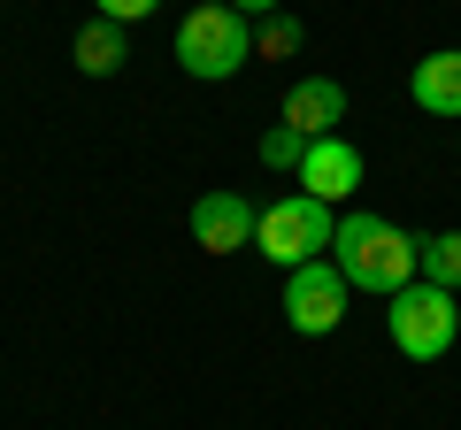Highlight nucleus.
<instances>
[{
	"label": "nucleus",
	"instance_id": "obj_7",
	"mask_svg": "<svg viewBox=\"0 0 461 430\" xmlns=\"http://www.w3.org/2000/svg\"><path fill=\"white\" fill-rule=\"evenodd\" d=\"M300 193L339 208L346 193H362V147H346L339 131L330 139H308V162H300Z\"/></svg>",
	"mask_w": 461,
	"mask_h": 430
},
{
	"label": "nucleus",
	"instance_id": "obj_14",
	"mask_svg": "<svg viewBox=\"0 0 461 430\" xmlns=\"http://www.w3.org/2000/svg\"><path fill=\"white\" fill-rule=\"evenodd\" d=\"M154 8H162V0H93V16H108V23H123V31H131V23H147Z\"/></svg>",
	"mask_w": 461,
	"mask_h": 430
},
{
	"label": "nucleus",
	"instance_id": "obj_4",
	"mask_svg": "<svg viewBox=\"0 0 461 430\" xmlns=\"http://www.w3.org/2000/svg\"><path fill=\"white\" fill-rule=\"evenodd\" d=\"M384 331H393V346L408 354V362H438L461 338V308H454V292H438V284L415 277L408 292L384 300Z\"/></svg>",
	"mask_w": 461,
	"mask_h": 430
},
{
	"label": "nucleus",
	"instance_id": "obj_10",
	"mask_svg": "<svg viewBox=\"0 0 461 430\" xmlns=\"http://www.w3.org/2000/svg\"><path fill=\"white\" fill-rule=\"evenodd\" d=\"M69 54H77V69H85V77H115V69L131 62V39H123V23L85 16V23H77V47H69Z\"/></svg>",
	"mask_w": 461,
	"mask_h": 430
},
{
	"label": "nucleus",
	"instance_id": "obj_2",
	"mask_svg": "<svg viewBox=\"0 0 461 430\" xmlns=\"http://www.w3.org/2000/svg\"><path fill=\"white\" fill-rule=\"evenodd\" d=\"M254 62V23L230 8V0H200L193 16L177 23V69L200 85H223Z\"/></svg>",
	"mask_w": 461,
	"mask_h": 430
},
{
	"label": "nucleus",
	"instance_id": "obj_15",
	"mask_svg": "<svg viewBox=\"0 0 461 430\" xmlns=\"http://www.w3.org/2000/svg\"><path fill=\"white\" fill-rule=\"evenodd\" d=\"M230 8H239V16H247V23H262V16H277L285 0H230Z\"/></svg>",
	"mask_w": 461,
	"mask_h": 430
},
{
	"label": "nucleus",
	"instance_id": "obj_13",
	"mask_svg": "<svg viewBox=\"0 0 461 430\" xmlns=\"http://www.w3.org/2000/svg\"><path fill=\"white\" fill-rule=\"evenodd\" d=\"M262 162H269V169H293V177H300V162H308V139H300L293 123H277V131H262Z\"/></svg>",
	"mask_w": 461,
	"mask_h": 430
},
{
	"label": "nucleus",
	"instance_id": "obj_6",
	"mask_svg": "<svg viewBox=\"0 0 461 430\" xmlns=\"http://www.w3.org/2000/svg\"><path fill=\"white\" fill-rule=\"evenodd\" d=\"M254 200L247 193H200L193 200V238H200V254H247L254 246Z\"/></svg>",
	"mask_w": 461,
	"mask_h": 430
},
{
	"label": "nucleus",
	"instance_id": "obj_5",
	"mask_svg": "<svg viewBox=\"0 0 461 430\" xmlns=\"http://www.w3.org/2000/svg\"><path fill=\"white\" fill-rule=\"evenodd\" d=\"M346 292L354 284L339 277V262H308V269H285V323H293L300 338H330L346 323Z\"/></svg>",
	"mask_w": 461,
	"mask_h": 430
},
{
	"label": "nucleus",
	"instance_id": "obj_8",
	"mask_svg": "<svg viewBox=\"0 0 461 430\" xmlns=\"http://www.w3.org/2000/svg\"><path fill=\"white\" fill-rule=\"evenodd\" d=\"M339 116H346V85L339 77H293V93H285V123H293L300 139H330Z\"/></svg>",
	"mask_w": 461,
	"mask_h": 430
},
{
	"label": "nucleus",
	"instance_id": "obj_12",
	"mask_svg": "<svg viewBox=\"0 0 461 430\" xmlns=\"http://www.w3.org/2000/svg\"><path fill=\"white\" fill-rule=\"evenodd\" d=\"M254 54H262V62H285V54H300V23L285 16H262V31H254Z\"/></svg>",
	"mask_w": 461,
	"mask_h": 430
},
{
	"label": "nucleus",
	"instance_id": "obj_9",
	"mask_svg": "<svg viewBox=\"0 0 461 430\" xmlns=\"http://www.w3.org/2000/svg\"><path fill=\"white\" fill-rule=\"evenodd\" d=\"M408 93H415V108H423V116L461 123V47L423 54V62H415V77H408Z\"/></svg>",
	"mask_w": 461,
	"mask_h": 430
},
{
	"label": "nucleus",
	"instance_id": "obj_1",
	"mask_svg": "<svg viewBox=\"0 0 461 430\" xmlns=\"http://www.w3.org/2000/svg\"><path fill=\"white\" fill-rule=\"evenodd\" d=\"M330 262L354 292H408L423 277V238H408L384 215H339V238H330Z\"/></svg>",
	"mask_w": 461,
	"mask_h": 430
},
{
	"label": "nucleus",
	"instance_id": "obj_3",
	"mask_svg": "<svg viewBox=\"0 0 461 430\" xmlns=\"http://www.w3.org/2000/svg\"><path fill=\"white\" fill-rule=\"evenodd\" d=\"M330 238H339V215H330L323 200H308V193L269 200V208L254 215V246H262V262H277V269H308V262H323Z\"/></svg>",
	"mask_w": 461,
	"mask_h": 430
},
{
	"label": "nucleus",
	"instance_id": "obj_11",
	"mask_svg": "<svg viewBox=\"0 0 461 430\" xmlns=\"http://www.w3.org/2000/svg\"><path fill=\"white\" fill-rule=\"evenodd\" d=\"M423 284H438V292H461V231L423 238Z\"/></svg>",
	"mask_w": 461,
	"mask_h": 430
}]
</instances>
